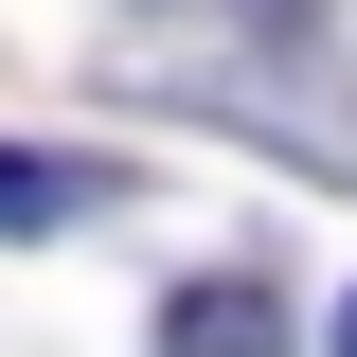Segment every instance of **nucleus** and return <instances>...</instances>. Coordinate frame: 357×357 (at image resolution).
<instances>
[{
    "label": "nucleus",
    "instance_id": "3",
    "mask_svg": "<svg viewBox=\"0 0 357 357\" xmlns=\"http://www.w3.org/2000/svg\"><path fill=\"white\" fill-rule=\"evenodd\" d=\"M250 36H321V0H250Z\"/></svg>",
    "mask_w": 357,
    "mask_h": 357
},
{
    "label": "nucleus",
    "instance_id": "2",
    "mask_svg": "<svg viewBox=\"0 0 357 357\" xmlns=\"http://www.w3.org/2000/svg\"><path fill=\"white\" fill-rule=\"evenodd\" d=\"M89 197H126L107 161H36V143H0V232H54V215H89Z\"/></svg>",
    "mask_w": 357,
    "mask_h": 357
},
{
    "label": "nucleus",
    "instance_id": "4",
    "mask_svg": "<svg viewBox=\"0 0 357 357\" xmlns=\"http://www.w3.org/2000/svg\"><path fill=\"white\" fill-rule=\"evenodd\" d=\"M340 357H357V286H340Z\"/></svg>",
    "mask_w": 357,
    "mask_h": 357
},
{
    "label": "nucleus",
    "instance_id": "1",
    "mask_svg": "<svg viewBox=\"0 0 357 357\" xmlns=\"http://www.w3.org/2000/svg\"><path fill=\"white\" fill-rule=\"evenodd\" d=\"M161 357H304L286 340V286H250V268H197L161 304Z\"/></svg>",
    "mask_w": 357,
    "mask_h": 357
}]
</instances>
